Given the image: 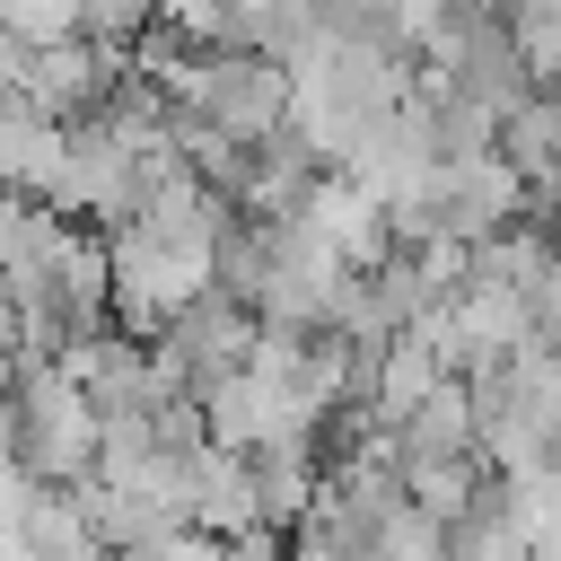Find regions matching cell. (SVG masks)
Listing matches in <instances>:
<instances>
[{
    "mask_svg": "<svg viewBox=\"0 0 561 561\" xmlns=\"http://www.w3.org/2000/svg\"><path fill=\"white\" fill-rule=\"evenodd\" d=\"M9 412H18V465H26L35 482L79 491V482L105 465V412H96V394L79 386L70 359H18Z\"/></svg>",
    "mask_w": 561,
    "mask_h": 561,
    "instance_id": "cell-1",
    "label": "cell"
},
{
    "mask_svg": "<svg viewBox=\"0 0 561 561\" xmlns=\"http://www.w3.org/2000/svg\"><path fill=\"white\" fill-rule=\"evenodd\" d=\"M254 342H263V316L237 298V289H210V298H193L167 333H158V359L184 377V394L202 403L219 377H237L245 359H254Z\"/></svg>",
    "mask_w": 561,
    "mask_h": 561,
    "instance_id": "cell-2",
    "label": "cell"
},
{
    "mask_svg": "<svg viewBox=\"0 0 561 561\" xmlns=\"http://www.w3.org/2000/svg\"><path fill=\"white\" fill-rule=\"evenodd\" d=\"M123 79H131V53H105V44H88V35H61V44H44V53H35L26 96L70 131V123L105 114V105L123 96Z\"/></svg>",
    "mask_w": 561,
    "mask_h": 561,
    "instance_id": "cell-3",
    "label": "cell"
},
{
    "mask_svg": "<svg viewBox=\"0 0 561 561\" xmlns=\"http://www.w3.org/2000/svg\"><path fill=\"white\" fill-rule=\"evenodd\" d=\"M193 535H219V543L272 535V526H263V491H254V456H237V447H219V438L193 447Z\"/></svg>",
    "mask_w": 561,
    "mask_h": 561,
    "instance_id": "cell-4",
    "label": "cell"
},
{
    "mask_svg": "<svg viewBox=\"0 0 561 561\" xmlns=\"http://www.w3.org/2000/svg\"><path fill=\"white\" fill-rule=\"evenodd\" d=\"M394 456H403V473L412 465H456V456H482V412H473V386L465 377H447L421 412H403L394 430Z\"/></svg>",
    "mask_w": 561,
    "mask_h": 561,
    "instance_id": "cell-5",
    "label": "cell"
},
{
    "mask_svg": "<svg viewBox=\"0 0 561 561\" xmlns=\"http://www.w3.org/2000/svg\"><path fill=\"white\" fill-rule=\"evenodd\" d=\"M500 158L526 175L535 202H561V88H535V96L500 123Z\"/></svg>",
    "mask_w": 561,
    "mask_h": 561,
    "instance_id": "cell-6",
    "label": "cell"
},
{
    "mask_svg": "<svg viewBox=\"0 0 561 561\" xmlns=\"http://www.w3.org/2000/svg\"><path fill=\"white\" fill-rule=\"evenodd\" d=\"M26 552L35 561H79V552H105L96 543V526H88V508H79V491H35V508H26Z\"/></svg>",
    "mask_w": 561,
    "mask_h": 561,
    "instance_id": "cell-7",
    "label": "cell"
},
{
    "mask_svg": "<svg viewBox=\"0 0 561 561\" xmlns=\"http://www.w3.org/2000/svg\"><path fill=\"white\" fill-rule=\"evenodd\" d=\"M535 351H543V359H561V280L535 298Z\"/></svg>",
    "mask_w": 561,
    "mask_h": 561,
    "instance_id": "cell-8",
    "label": "cell"
}]
</instances>
